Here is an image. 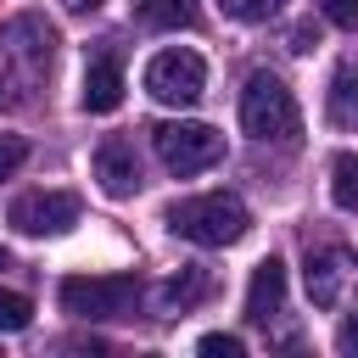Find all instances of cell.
<instances>
[{"label": "cell", "instance_id": "6da1fadb", "mask_svg": "<svg viewBox=\"0 0 358 358\" xmlns=\"http://www.w3.org/2000/svg\"><path fill=\"white\" fill-rule=\"evenodd\" d=\"M56 62V28L45 17H17L0 28V112L34 101Z\"/></svg>", "mask_w": 358, "mask_h": 358}, {"label": "cell", "instance_id": "7a4b0ae2", "mask_svg": "<svg viewBox=\"0 0 358 358\" xmlns=\"http://www.w3.org/2000/svg\"><path fill=\"white\" fill-rule=\"evenodd\" d=\"M162 218H168V229H173L179 241H190V246H235V241L252 229L246 201H241V196H229V190L185 196V201H173Z\"/></svg>", "mask_w": 358, "mask_h": 358}, {"label": "cell", "instance_id": "3957f363", "mask_svg": "<svg viewBox=\"0 0 358 358\" xmlns=\"http://www.w3.org/2000/svg\"><path fill=\"white\" fill-rule=\"evenodd\" d=\"M241 129H246L252 140H268V145H296V140H302L296 95H291L274 73H252L246 90H241Z\"/></svg>", "mask_w": 358, "mask_h": 358}, {"label": "cell", "instance_id": "277c9868", "mask_svg": "<svg viewBox=\"0 0 358 358\" xmlns=\"http://www.w3.org/2000/svg\"><path fill=\"white\" fill-rule=\"evenodd\" d=\"M56 302L73 319H129L140 302V280L134 274H67L56 285Z\"/></svg>", "mask_w": 358, "mask_h": 358}, {"label": "cell", "instance_id": "5b68a950", "mask_svg": "<svg viewBox=\"0 0 358 358\" xmlns=\"http://www.w3.org/2000/svg\"><path fill=\"white\" fill-rule=\"evenodd\" d=\"M151 145L162 157L168 173L190 179V173H207L213 162H224V134L213 123H190V117H173V123H157L151 129Z\"/></svg>", "mask_w": 358, "mask_h": 358}, {"label": "cell", "instance_id": "8992f818", "mask_svg": "<svg viewBox=\"0 0 358 358\" xmlns=\"http://www.w3.org/2000/svg\"><path fill=\"white\" fill-rule=\"evenodd\" d=\"M201 90H207V62L196 50L173 45V50H157L145 62V95L151 101H162V106H196Z\"/></svg>", "mask_w": 358, "mask_h": 358}, {"label": "cell", "instance_id": "52a82bcc", "mask_svg": "<svg viewBox=\"0 0 358 358\" xmlns=\"http://www.w3.org/2000/svg\"><path fill=\"white\" fill-rule=\"evenodd\" d=\"M84 201L73 190H22L11 207H6V224L17 235H67L78 224Z\"/></svg>", "mask_w": 358, "mask_h": 358}, {"label": "cell", "instance_id": "ba28073f", "mask_svg": "<svg viewBox=\"0 0 358 358\" xmlns=\"http://www.w3.org/2000/svg\"><path fill=\"white\" fill-rule=\"evenodd\" d=\"M95 179L106 196H134L140 190V157H134V140L123 134H106L95 145Z\"/></svg>", "mask_w": 358, "mask_h": 358}, {"label": "cell", "instance_id": "9c48e42d", "mask_svg": "<svg viewBox=\"0 0 358 358\" xmlns=\"http://www.w3.org/2000/svg\"><path fill=\"white\" fill-rule=\"evenodd\" d=\"M117 101H123V62H117V50H95L84 67L78 106L84 112H117Z\"/></svg>", "mask_w": 358, "mask_h": 358}, {"label": "cell", "instance_id": "30bf717a", "mask_svg": "<svg viewBox=\"0 0 358 358\" xmlns=\"http://www.w3.org/2000/svg\"><path fill=\"white\" fill-rule=\"evenodd\" d=\"M302 274H308L313 308H336V302H341V285H347V252H341V246H308Z\"/></svg>", "mask_w": 358, "mask_h": 358}, {"label": "cell", "instance_id": "8fae6325", "mask_svg": "<svg viewBox=\"0 0 358 358\" xmlns=\"http://www.w3.org/2000/svg\"><path fill=\"white\" fill-rule=\"evenodd\" d=\"M280 308H285V263L280 257H263L252 268V285H246V319L252 324H268Z\"/></svg>", "mask_w": 358, "mask_h": 358}, {"label": "cell", "instance_id": "7c38bea8", "mask_svg": "<svg viewBox=\"0 0 358 358\" xmlns=\"http://www.w3.org/2000/svg\"><path fill=\"white\" fill-rule=\"evenodd\" d=\"M324 117H330L336 129H358V67H352V62H341V67L330 73Z\"/></svg>", "mask_w": 358, "mask_h": 358}, {"label": "cell", "instance_id": "4fadbf2b", "mask_svg": "<svg viewBox=\"0 0 358 358\" xmlns=\"http://www.w3.org/2000/svg\"><path fill=\"white\" fill-rule=\"evenodd\" d=\"M134 17H140L145 28L173 34V28H190V22H196V0H134Z\"/></svg>", "mask_w": 358, "mask_h": 358}, {"label": "cell", "instance_id": "5bb4252c", "mask_svg": "<svg viewBox=\"0 0 358 358\" xmlns=\"http://www.w3.org/2000/svg\"><path fill=\"white\" fill-rule=\"evenodd\" d=\"M330 201L347 207V213H358V157L352 151H341L330 162Z\"/></svg>", "mask_w": 358, "mask_h": 358}, {"label": "cell", "instance_id": "9a60e30c", "mask_svg": "<svg viewBox=\"0 0 358 358\" xmlns=\"http://www.w3.org/2000/svg\"><path fill=\"white\" fill-rule=\"evenodd\" d=\"M201 291H207V274H201V268H179V274L168 280V291H162V296H168V308H179V313H185Z\"/></svg>", "mask_w": 358, "mask_h": 358}, {"label": "cell", "instance_id": "2e32d148", "mask_svg": "<svg viewBox=\"0 0 358 358\" xmlns=\"http://www.w3.org/2000/svg\"><path fill=\"white\" fill-rule=\"evenodd\" d=\"M28 319H34V302L22 291H6L0 285V330H28Z\"/></svg>", "mask_w": 358, "mask_h": 358}, {"label": "cell", "instance_id": "e0dca14e", "mask_svg": "<svg viewBox=\"0 0 358 358\" xmlns=\"http://www.w3.org/2000/svg\"><path fill=\"white\" fill-rule=\"evenodd\" d=\"M218 6H224L235 22H268V17H274L285 0H218Z\"/></svg>", "mask_w": 358, "mask_h": 358}, {"label": "cell", "instance_id": "ac0fdd59", "mask_svg": "<svg viewBox=\"0 0 358 358\" xmlns=\"http://www.w3.org/2000/svg\"><path fill=\"white\" fill-rule=\"evenodd\" d=\"M22 162H28V140L22 134H0V179H11Z\"/></svg>", "mask_w": 358, "mask_h": 358}, {"label": "cell", "instance_id": "d6986e66", "mask_svg": "<svg viewBox=\"0 0 358 358\" xmlns=\"http://www.w3.org/2000/svg\"><path fill=\"white\" fill-rule=\"evenodd\" d=\"M196 347H201L207 358H241V352H246V341H241V336H224V330H213V336H201Z\"/></svg>", "mask_w": 358, "mask_h": 358}, {"label": "cell", "instance_id": "ffe728a7", "mask_svg": "<svg viewBox=\"0 0 358 358\" xmlns=\"http://www.w3.org/2000/svg\"><path fill=\"white\" fill-rule=\"evenodd\" d=\"M324 17L352 34V28H358V0H324Z\"/></svg>", "mask_w": 358, "mask_h": 358}, {"label": "cell", "instance_id": "44dd1931", "mask_svg": "<svg viewBox=\"0 0 358 358\" xmlns=\"http://www.w3.org/2000/svg\"><path fill=\"white\" fill-rule=\"evenodd\" d=\"M319 45V22H296L291 28V50H313Z\"/></svg>", "mask_w": 358, "mask_h": 358}, {"label": "cell", "instance_id": "7402d4cb", "mask_svg": "<svg viewBox=\"0 0 358 358\" xmlns=\"http://www.w3.org/2000/svg\"><path fill=\"white\" fill-rule=\"evenodd\" d=\"M336 347H341L347 358H358V313H352V319H347V324L336 330Z\"/></svg>", "mask_w": 358, "mask_h": 358}, {"label": "cell", "instance_id": "603a6c76", "mask_svg": "<svg viewBox=\"0 0 358 358\" xmlns=\"http://www.w3.org/2000/svg\"><path fill=\"white\" fill-rule=\"evenodd\" d=\"M62 6H67V11H95L101 0H62Z\"/></svg>", "mask_w": 358, "mask_h": 358}]
</instances>
